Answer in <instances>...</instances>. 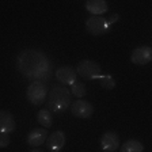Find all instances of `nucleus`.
Listing matches in <instances>:
<instances>
[{
  "label": "nucleus",
  "mask_w": 152,
  "mask_h": 152,
  "mask_svg": "<svg viewBox=\"0 0 152 152\" xmlns=\"http://www.w3.org/2000/svg\"><path fill=\"white\" fill-rule=\"evenodd\" d=\"M16 69L33 80H48L52 75V64L45 53L35 49H25L16 57Z\"/></svg>",
  "instance_id": "obj_1"
},
{
  "label": "nucleus",
  "mask_w": 152,
  "mask_h": 152,
  "mask_svg": "<svg viewBox=\"0 0 152 152\" xmlns=\"http://www.w3.org/2000/svg\"><path fill=\"white\" fill-rule=\"evenodd\" d=\"M46 104L48 109L53 111V113H64L72 104V94L65 86L54 84L52 87V90L49 91V94H48Z\"/></svg>",
  "instance_id": "obj_2"
},
{
  "label": "nucleus",
  "mask_w": 152,
  "mask_h": 152,
  "mask_svg": "<svg viewBox=\"0 0 152 152\" xmlns=\"http://www.w3.org/2000/svg\"><path fill=\"white\" fill-rule=\"evenodd\" d=\"M48 88L44 82L41 80H35L28 84L27 90H26V98L34 106H39V104L45 103L48 99Z\"/></svg>",
  "instance_id": "obj_3"
},
{
  "label": "nucleus",
  "mask_w": 152,
  "mask_h": 152,
  "mask_svg": "<svg viewBox=\"0 0 152 152\" xmlns=\"http://www.w3.org/2000/svg\"><path fill=\"white\" fill-rule=\"evenodd\" d=\"M76 72L84 80H99V77L103 75L101 65L92 60H82L76 66Z\"/></svg>",
  "instance_id": "obj_4"
},
{
  "label": "nucleus",
  "mask_w": 152,
  "mask_h": 152,
  "mask_svg": "<svg viewBox=\"0 0 152 152\" xmlns=\"http://www.w3.org/2000/svg\"><path fill=\"white\" fill-rule=\"evenodd\" d=\"M110 27L111 25L109 23V19L103 16L91 15L86 22V28L91 35H103L110 30Z\"/></svg>",
  "instance_id": "obj_5"
},
{
  "label": "nucleus",
  "mask_w": 152,
  "mask_h": 152,
  "mask_svg": "<svg viewBox=\"0 0 152 152\" xmlns=\"http://www.w3.org/2000/svg\"><path fill=\"white\" fill-rule=\"evenodd\" d=\"M71 113L76 118H90L94 113V106L88 101L84 99H76L71 104Z\"/></svg>",
  "instance_id": "obj_6"
},
{
  "label": "nucleus",
  "mask_w": 152,
  "mask_h": 152,
  "mask_svg": "<svg viewBox=\"0 0 152 152\" xmlns=\"http://www.w3.org/2000/svg\"><path fill=\"white\" fill-rule=\"evenodd\" d=\"M56 79L60 82V84L65 86H73L77 80V72L76 69H73L72 66H68V65H64V66H60L56 69Z\"/></svg>",
  "instance_id": "obj_7"
},
{
  "label": "nucleus",
  "mask_w": 152,
  "mask_h": 152,
  "mask_svg": "<svg viewBox=\"0 0 152 152\" xmlns=\"http://www.w3.org/2000/svg\"><path fill=\"white\" fill-rule=\"evenodd\" d=\"M130 61L136 65H145L152 61V48L147 45L137 46L130 54Z\"/></svg>",
  "instance_id": "obj_8"
},
{
  "label": "nucleus",
  "mask_w": 152,
  "mask_h": 152,
  "mask_svg": "<svg viewBox=\"0 0 152 152\" xmlns=\"http://www.w3.org/2000/svg\"><path fill=\"white\" fill-rule=\"evenodd\" d=\"M101 148L103 152H115L120 148V136L115 132H104L101 136Z\"/></svg>",
  "instance_id": "obj_9"
},
{
  "label": "nucleus",
  "mask_w": 152,
  "mask_h": 152,
  "mask_svg": "<svg viewBox=\"0 0 152 152\" xmlns=\"http://www.w3.org/2000/svg\"><path fill=\"white\" fill-rule=\"evenodd\" d=\"M65 145V134L61 130L50 133L46 140V148L49 152H60Z\"/></svg>",
  "instance_id": "obj_10"
},
{
  "label": "nucleus",
  "mask_w": 152,
  "mask_h": 152,
  "mask_svg": "<svg viewBox=\"0 0 152 152\" xmlns=\"http://www.w3.org/2000/svg\"><path fill=\"white\" fill-rule=\"evenodd\" d=\"M48 140V132L45 128H35L27 134V144L30 147H41Z\"/></svg>",
  "instance_id": "obj_11"
},
{
  "label": "nucleus",
  "mask_w": 152,
  "mask_h": 152,
  "mask_svg": "<svg viewBox=\"0 0 152 152\" xmlns=\"http://www.w3.org/2000/svg\"><path fill=\"white\" fill-rule=\"evenodd\" d=\"M15 130V120L11 111H0V133H11Z\"/></svg>",
  "instance_id": "obj_12"
},
{
  "label": "nucleus",
  "mask_w": 152,
  "mask_h": 152,
  "mask_svg": "<svg viewBox=\"0 0 152 152\" xmlns=\"http://www.w3.org/2000/svg\"><path fill=\"white\" fill-rule=\"evenodd\" d=\"M86 10L95 16H102L109 11V6L104 0H88L84 4Z\"/></svg>",
  "instance_id": "obj_13"
},
{
  "label": "nucleus",
  "mask_w": 152,
  "mask_h": 152,
  "mask_svg": "<svg viewBox=\"0 0 152 152\" xmlns=\"http://www.w3.org/2000/svg\"><path fill=\"white\" fill-rule=\"evenodd\" d=\"M37 121L42 128L48 129L53 125V114L49 109H42L37 113Z\"/></svg>",
  "instance_id": "obj_14"
},
{
  "label": "nucleus",
  "mask_w": 152,
  "mask_h": 152,
  "mask_svg": "<svg viewBox=\"0 0 152 152\" xmlns=\"http://www.w3.org/2000/svg\"><path fill=\"white\" fill-rule=\"evenodd\" d=\"M144 151V145L142 142H140L136 139H130L126 140L121 145V152H142Z\"/></svg>",
  "instance_id": "obj_15"
},
{
  "label": "nucleus",
  "mask_w": 152,
  "mask_h": 152,
  "mask_svg": "<svg viewBox=\"0 0 152 152\" xmlns=\"http://www.w3.org/2000/svg\"><path fill=\"white\" fill-rule=\"evenodd\" d=\"M71 94H72L73 96H76L77 99H82L83 96H86V94H87V90H86L84 83L76 82L73 86H71Z\"/></svg>",
  "instance_id": "obj_16"
},
{
  "label": "nucleus",
  "mask_w": 152,
  "mask_h": 152,
  "mask_svg": "<svg viewBox=\"0 0 152 152\" xmlns=\"http://www.w3.org/2000/svg\"><path fill=\"white\" fill-rule=\"evenodd\" d=\"M99 83H101L102 88L104 90H113L115 87V80L113 79L111 75H102L99 77Z\"/></svg>",
  "instance_id": "obj_17"
},
{
  "label": "nucleus",
  "mask_w": 152,
  "mask_h": 152,
  "mask_svg": "<svg viewBox=\"0 0 152 152\" xmlns=\"http://www.w3.org/2000/svg\"><path fill=\"white\" fill-rule=\"evenodd\" d=\"M10 145V133H0V147L6 148Z\"/></svg>",
  "instance_id": "obj_18"
},
{
  "label": "nucleus",
  "mask_w": 152,
  "mask_h": 152,
  "mask_svg": "<svg viewBox=\"0 0 152 152\" xmlns=\"http://www.w3.org/2000/svg\"><path fill=\"white\" fill-rule=\"evenodd\" d=\"M118 18H120V15H117V14H113V15L110 16V19H109V23H110L111 26L114 25V23L118 20Z\"/></svg>",
  "instance_id": "obj_19"
},
{
  "label": "nucleus",
  "mask_w": 152,
  "mask_h": 152,
  "mask_svg": "<svg viewBox=\"0 0 152 152\" xmlns=\"http://www.w3.org/2000/svg\"><path fill=\"white\" fill-rule=\"evenodd\" d=\"M31 152H44V151H41V149H33Z\"/></svg>",
  "instance_id": "obj_20"
}]
</instances>
